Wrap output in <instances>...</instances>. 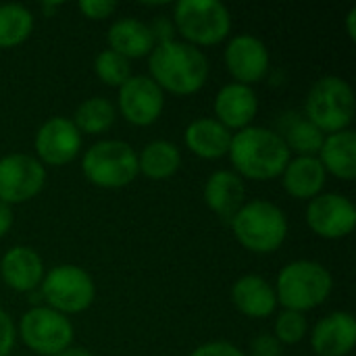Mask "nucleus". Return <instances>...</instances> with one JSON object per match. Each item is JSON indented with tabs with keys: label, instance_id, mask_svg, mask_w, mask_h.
Masks as SVG:
<instances>
[{
	"label": "nucleus",
	"instance_id": "26",
	"mask_svg": "<svg viewBox=\"0 0 356 356\" xmlns=\"http://www.w3.org/2000/svg\"><path fill=\"white\" fill-rule=\"evenodd\" d=\"M115 121V106L106 98H90L75 113V127L86 134H102Z\"/></svg>",
	"mask_w": 356,
	"mask_h": 356
},
{
	"label": "nucleus",
	"instance_id": "6",
	"mask_svg": "<svg viewBox=\"0 0 356 356\" xmlns=\"http://www.w3.org/2000/svg\"><path fill=\"white\" fill-rule=\"evenodd\" d=\"M86 177L100 188H123L131 184L140 171L136 150L119 140H104L94 144L83 154Z\"/></svg>",
	"mask_w": 356,
	"mask_h": 356
},
{
	"label": "nucleus",
	"instance_id": "29",
	"mask_svg": "<svg viewBox=\"0 0 356 356\" xmlns=\"http://www.w3.org/2000/svg\"><path fill=\"white\" fill-rule=\"evenodd\" d=\"M307 334V319L302 313L284 311L275 321V338L284 344H296Z\"/></svg>",
	"mask_w": 356,
	"mask_h": 356
},
{
	"label": "nucleus",
	"instance_id": "1",
	"mask_svg": "<svg viewBox=\"0 0 356 356\" xmlns=\"http://www.w3.org/2000/svg\"><path fill=\"white\" fill-rule=\"evenodd\" d=\"M152 81L163 90L186 96L198 92L209 77L207 56L192 44L161 42L150 52Z\"/></svg>",
	"mask_w": 356,
	"mask_h": 356
},
{
	"label": "nucleus",
	"instance_id": "8",
	"mask_svg": "<svg viewBox=\"0 0 356 356\" xmlns=\"http://www.w3.org/2000/svg\"><path fill=\"white\" fill-rule=\"evenodd\" d=\"M42 296L50 309L60 315L81 313L94 300V282L83 269L75 265H60L44 277Z\"/></svg>",
	"mask_w": 356,
	"mask_h": 356
},
{
	"label": "nucleus",
	"instance_id": "14",
	"mask_svg": "<svg viewBox=\"0 0 356 356\" xmlns=\"http://www.w3.org/2000/svg\"><path fill=\"white\" fill-rule=\"evenodd\" d=\"M225 65L238 83H254L267 75L269 52L254 35H238L225 48Z\"/></svg>",
	"mask_w": 356,
	"mask_h": 356
},
{
	"label": "nucleus",
	"instance_id": "2",
	"mask_svg": "<svg viewBox=\"0 0 356 356\" xmlns=\"http://www.w3.org/2000/svg\"><path fill=\"white\" fill-rule=\"evenodd\" d=\"M229 156L234 167L250 179H273L290 163L284 138L265 127H244L232 136Z\"/></svg>",
	"mask_w": 356,
	"mask_h": 356
},
{
	"label": "nucleus",
	"instance_id": "7",
	"mask_svg": "<svg viewBox=\"0 0 356 356\" xmlns=\"http://www.w3.org/2000/svg\"><path fill=\"white\" fill-rule=\"evenodd\" d=\"M175 25L184 38L200 46L219 44L232 27L229 10L219 0H181L175 4Z\"/></svg>",
	"mask_w": 356,
	"mask_h": 356
},
{
	"label": "nucleus",
	"instance_id": "27",
	"mask_svg": "<svg viewBox=\"0 0 356 356\" xmlns=\"http://www.w3.org/2000/svg\"><path fill=\"white\" fill-rule=\"evenodd\" d=\"M323 131L315 127L309 119H294L286 127V146L292 152H298L300 156H315V152L321 150L323 146Z\"/></svg>",
	"mask_w": 356,
	"mask_h": 356
},
{
	"label": "nucleus",
	"instance_id": "35",
	"mask_svg": "<svg viewBox=\"0 0 356 356\" xmlns=\"http://www.w3.org/2000/svg\"><path fill=\"white\" fill-rule=\"evenodd\" d=\"M355 21H356V6L355 8H350V13H348V17H346V23H348V35H350V40H356Z\"/></svg>",
	"mask_w": 356,
	"mask_h": 356
},
{
	"label": "nucleus",
	"instance_id": "36",
	"mask_svg": "<svg viewBox=\"0 0 356 356\" xmlns=\"http://www.w3.org/2000/svg\"><path fill=\"white\" fill-rule=\"evenodd\" d=\"M56 356H92L90 353H86V350H81V348H67V350H63L60 355Z\"/></svg>",
	"mask_w": 356,
	"mask_h": 356
},
{
	"label": "nucleus",
	"instance_id": "23",
	"mask_svg": "<svg viewBox=\"0 0 356 356\" xmlns=\"http://www.w3.org/2000/svg\"><path fill=\"white\" fill-rule=\"evenodd\" d=\"M188 148L202 159H221L229 152L232 134L217 119H198L186 129Z\"/></svg>",
	"mask_w": 356,
	"mask_h": 356
},
{
	"label": "nucleus",
	"instance_id": "4",
	"mask_svg": "<svg viewBox=\"0 0 356 356\" xmlns=\"http://www.w3.org/2000/svg\"><path fill=\"white\" fill-rule=\"evenodd\" d=\"M332 275L330 271L313 261H296L282 269L277 277V300L286 311H311L330 296Z\"/></svg>",
	"mask_w": 356,
	"mask_h": 356
},
{
	"label": "nucleus",
	"instance_id": "5",
	"mask_svg": "<svg viewBox=\"0 0 356 356\" xmlns=\"http://www.w3.org/2000/svg\"><path fill=\"white\" fill-rule=\"evenodd\" d=\"M307 117L321 131H344L355 117V92L342 77H321L307 96Z\"/></svg>",
	"mask_w": 356,
	"mask_h": 356
},
{
	"label": "nucleus",
	"instance_id": "17",
	"mask_svg": "<svg viewBox=\"0 0 356 356\" xmlns=\"http://www.w3.org/2000/svg\"><path fill=\"white\" fill-rule=\"evenodd\" d=\"M0 273L6 286L17 292H31L42 284L44 263L40 254L27 246L10 248L0 263Z\"/></svg>",
	"mask_w": 356,
	"mask_h": 356
},
{
	"label": "nucleus",
	"instance_id": "34",
	"mask_svg": "<svg viewBox=\"0 0 356 356\" xmlns=\"http://www.w3.org/2000/svg\"><path fill=\"white\" fill-rule=\"evenodd\" d=\"M10 225H13V211L8 204L0 200V238L10 229Z\"/></svg>",
	"mask_w": 356,
	"mask_h": 356
},
{
	"label": "nucleus",
	"instance_id": "13",
	"mask_svg": "<svg viewBox=\"0 0 356 356\" xmlns=\"http://www.w3.org/2000/svg\"><path fill=\"white\" fill-rule=\"evenodd\" d=\"M81 148V134L73 121L65 117H54L46 121L35 136V152L48 165L71 163Z\"/></svg>",
	"mask_w": 356,
	"mask_h": 356
},
{
	"label": "nucleus",
	"instance_id": "16",
	"mask_svg": "<svg viewBox=\"0 0 356 356\" xmlns=\"http://www.w3.org/2000/svg\"><path fill=\"white\" fill-rule=\"evenodd\" d=\"M257 108V94L250 86L244 83H229L221 88L215 98V113L219 117L217 121L227 129H244L254 119Z\"/></svg>",
	"mask_w": 356,
	"mask_h": 356
},
{
	"label": "nucleus",
	"instance_id": "25",
	"mask_svg": "<svg viewBox=\"0 0 356 356\" xmlns=\"http://www.w3.org/2000/svg\"><path fill=\"white\" fill-rule=\"evenodd\" d=\"M33 29L31 13L21 4H0V48H10L27 40Z\"/></svg>",
	"mask_w": 356,
	"mask_h": 356
},
{
	"label": "nucleus",
	"instance_id": "31",
	"mask_svg": "<svg viewBox=\"0 0 356 356\" xmlns=\"http://www.w3.org/2000/svg\"><path fill=\"white\" fill-rule=\"evenodd\" d=\"M15 344V325L10 317L0 309V356H8Z\"/></svg>",
	"mask_w": 356,
	"mask_h": 356
},
{
	"label": "nucleus",
	"instance_id": "21",
	"mask_svg": "<svg viewBox=\"0 0 356 356\" xmlns=\"http://www.w3.org/2000/svg\"><path fill=\"white\" fill-rule=\"evenodd\" d=\"M325 186V169L317 156H298L284 169V188L294 198H315Z\"/></svg>",
	"mask_w": 356,
	"mask_h": 356
},
{
	"label": "nucleus",
	"instance_id": "24",
	"mask_svg": "<svg viewBox=\"0 0 356 356\" xmlns=\"http://www.w3.org/2000/svg\"><path fill=\"white\" fill-rule=\"evenodd\" d=\"M179 165H181V154H179L177 146H173L171 142H165V140L150 142L138 156L140 171L152 179L171 177L179 169Z\"/></svg>",
	"mask_w": 356,
	"mask_h": 356
},
{
	"label": "nucleus",
	"instance_id": "15",
	"mask_svg": "<svg viewBox=\"0 0 356 356\" xmlns=\"http://www.w3.org/2000/svg\"><path fill=\"white\" fill-rule=\"evenodd\" d=\"M356 344V321L350 313H332L313 332V348L319 356H346Z\"/></svg>",
	"mask_w": 356,
	"mask_h": 356
},
{
	"label": "nucleus",
	"instance_id": "10",
	"mask_svg": "<svg viewBox=\"0 0 356 356\" xmlns=\"http://www.w3.org/2000/svg\"><path fill=\"white\" fill-rule=\"evenodd\" d=\"M46 179V171L33 156L10 154L0 159V200L17 204L33 198Z\"/></svg>",
	"mask_w": 356,
	"mask_h": 356
},
{
	"label": "nucleus",
	"instance_id": "3",
	"mask_svg": "<svg viewBox=\"0 0 356 356\" xmlns=\"http://www.w3.org/2000/svg\"><path fill=\"white\" fill-rule=\"evenodd\" d=\"M234 234L242 246L252 252L277 250L288 234V221L280 207L267 200H252L244 204L232 219Z\"/></svg>",
	"mask_w": 356,
	"mask_h": 356
},
{
	"label": "nucleus",
	"instance_id": "9",
	"mask_svg": "<svg viewBox=\"0 0 356 356\" xmlns=\"http://www.w3.org/2000/svg\"><path fill=\"white\" fill-rule=\"evenodd\" d=\"M21 338L38 355L56 356L73 342V325L52 309L35 307L21 319Z\"/></svg>",
	"mask_w": 356,
	"mask_h": 356
},
{
	"label": "nucleus",
	"instance_id": "12",
	"mask_svg": "<svg viewBox=\"0 0 356 356\" xmlns=\"http://www.w3.org/2000/svg\"><path fill=\"white\" fill-rule=\"evenodd\" d=\"M163 90L150 77H129L119 90V108L134 125L154 123L163 111Z\"/></svg>",
	"mask_w": 356,
	"mask_h": 356
},
{
	"label": "nucleus",
	"instance_id": "18",
	"mask_svg": "<svg viewBox=\"0 0 356 356\" xmlns=\"http://www.w3.org/2000/svg\"><path fill=\"white\" fill-rule=\"evenodd\" d=\"M204 200L219 217L234 219V215L244 207V184L240 175L232 171L213 173L204 186Z\"/></svg>",
	"mask_w": 356,
	"mask_h": 356
},
{
	"label": "nucleus",
	"instance_id": "20",
	"mask_svg": "<svg viewBox=\"0 0 356 356\" xmlns=\"http://www.w3.org/2000/svg\"><path fill=\"white\" fill-rule=\"evenodd\" d=\"M232 298L240 313L254 319L269 317L277 307V296L273 288L259 275H246L238 280L232 290Z\"/></svg>",
	"mask_w": 356,
	"mask_h": 356
},
{
	"label": "nucleus",
	"instance_id": "11",
	"mask_svg": "<svg viewBox=\"0 0 356 356\" xmlns=\"http://www.w3.org/2000/svg\"><path fill=\"white\" fill-rule=\"evenodd\" d=\"M307 221L315 234L327 240L348 236L356 225L355 204L340 194H319L307 209Z\"/></svg>",
	"mask_w": 356,
	"mask_h": 356
},
{
	"label": "nucleus",
	"instance_id": "30",
	"mask_svg": "<svg viewBox=\"0 0 356 356\" xmlns=\"http://www.w3.org/2000/svg\"><path fill=\"white\" fill-rule=\"evenodd\" d=\"M79 8L86 17L90 19H106L117 10V2L115 0H81Z\"/></svg>",
	"mask_w": 356,
	"mask_h": 356
},
{
	"label": "nucleus",
	"instance_id": "19",
	"mask_svg": "<svg viewBox=\"0 0 356 356\" xmlns=\"http://www.w3.org/2000/svg\"><path fill=\"white\" fill-rule=\"evenodd\" d=\"M154 42H156V38H154L152 29L146 23L138 21V19H129V17L119 19L108 29L111 50L125 56L127 60L152 52Z\"/></svg>",
	"mask_w": 356,
	"mask_h": 356
},
{
	"label": "nucleus",
	"instance_id": "22",
	"mask_svg": "<svg viewBox=\"0 0 356 356\" xmlns=\"http://www.w3.org/2000/svg\"><path fill=\"white\" fill-rule=\"evenodd\" d=\"M321 165L325 173H334L340 179L356 177V136L355 131L344 129L327 136L319 150Z\"/></svg>",
	"mask_w": 356,
	"mask_h": 356
},
{
	"label": "nucleus",
	"instance_id": "33",
	"mask_svg": "<svg viewBox=\"0 0 356 356\" xmlns=\"http://www.w3.org/2000/svg\"><path fill=\"white\" fill-rule=\"evenodd\" d=\"M192 356H244L229 342H209L196 348Z\"/></svg>",
	"mask_w": 356,
	"mask_h": 356
},
{
	"label": "nucleus",
	"instance_id": "32",
	"mask_svg": "<svg viewBox=\"0 0 356 356\" xmlns=\"http://www.w3.org/2000/svg\"><path fill=\"white\" fill-rule=\"evenodd\" d=\"M252 356H282V344L275 336L263 334L252 342Z\"/></svg>",
	"mask_w": 356,
	"mask_h": 356
},
{
	"label": "nucleus",
	"instance_id": "28",
	"mask_svg": "<svg viewBox=\"0 0 356 356\" xmlns=\"http://www.w3.org/2000/svg\"><path fill=\"white\" fill-rule=\"evenodd\" d=\"M96 73L98 77L108 83V86H123L131 75V67H129V60L121 54H117L115 50H102L98 56H96Z\"/></svg>",
	"mask_w": 356,
	"mask_h": 356
}]
</instances>
